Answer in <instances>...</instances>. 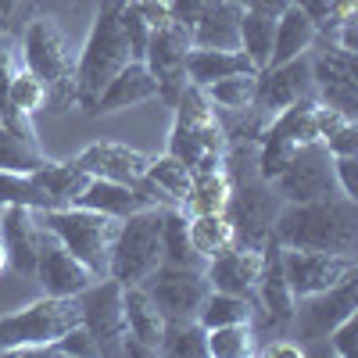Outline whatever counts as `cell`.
<instances>
[{
    "instance_id": "obj_36",
    "label": "cell",
    "mask_w": 358,
    "mask_h": 358,
    "mask_svg": "<svg viewBox=\"0 0 358 358\" xmlns=\"http://www.w3.org/2000/svg\"><path fill=\"white\" fill-rule=\"evenodd\" d=\"M255 337H258V330L251 322L215 326V330H208V355L212 358H248V355L258 351Z\"/></svg>"
},
{
    "instance_id": "obj_28",
    "label": "cell",
    "mask_w": 358,
    "mask_h": 358,
    "mask_svg": "<svg viewBox=\"0 0 358 358\" xmlns=\"http://www.w3.org/2000/svg\"><path fill=\"white\" fill-rule=\"evenodd\" d=\"M36 183L57 201V208H65V204H76V197L83 194V187L90 183V172L79 169L76 162H43L36 172H33Z\"/></svg>"
},
{
    "instance_id": "obj_48",
    "label": "cell",
    "mask_w": 358,
    "mask_h": 358,
    "mask_svg": "<svg viewBox=\"0 0 358 358\" xmlns=\"http://www.w3.org/2000/svg\"><path fill=\"white\" fill-rule=\"evenodd\" d=\"M25 8H29V0H0V33H15Z\"/></svg>"
},
{
    "instance_id": "obj_1",
    "label": "cell",
    "mask_w": 358,
    "mask_h": 358,
    "mask_svg": "<svg viewBox=\"0 0 358 358\" xmlns=\"http://www.w3.org/2000/svg\"><path fill=\"white\" fill-rule=\"evenodd\" d=\"M268 241H276L280 248L355 255V248H358V204L344 194L301 201V204H283L276 212Z\"/></svg>"
},
{
    "instance_id": "obj_40",
    "label": "cell",
    "mask_w": 358,
    "mask_h": 358,
    "mask_svg": "<svg viewBox=\"0 0 358 358\" xmlns=\"http://www.w3.org/2000/svg\"><path fill=\"white\" fill-rule=\"evenodd\" d=\"M122 29H126V40H129V54L133 62H143V50H147V40H151V25H147L133 4L122 8Z\"/></svg>"
},
{
    "instance_id": "obj_51",
    "label": "cell",
    "mask_w": 358,
    "mask_h": 358,
    "mask_svg": "<svg viewBox=\"0 0 358 358\" xmlns=\"http://www.w3.org/2000/svg\"><path fill=\"white\" fill-rule=\"evenodd\" d=\"M233 4H241L244 11H258V15H273L276 18L290 0H233Z\"/></svg>"
},
{
    "instance_id": "obj_7",
    "label": "cell",
    "mask_w": 358,
    "mask_h": 358,
    "mask_svg": "<svg viewBox=\"0 0 358 358\" xmlns=\"http://www.w3.org/2000/svg\"><path fill=\"white\" fill-rule=\"evenodd\" d=\"M158 265H162V208H140V212L118 219L108 276L129 287L143 283Z\"/></svg>"
},
{
    "instance_id": "obj_34",
    "label": "cell",
    "mask_w": 358,
    "mask_h": 358,
    "mask_svg": "<svg viewBox=\"0 0 358 358\" xmlns=\"http://www.w3.org/2000/svg\"><path fill=\"white\" fill-rule=\"evenodd\" d=\"M273 33H276V18L273 15H258V11H244L241 15V50L251 57L255 72H262L268 65V54H273Z\"/></svg>"
},
{
    "instance_id": "obj_15",
    "label": "cell",
    "mask_w": 358,
    "mask_h": 358,
    "mask_svg": "<svg viewBox=\"0 0 358 358\" xmlns=\"http://www.w3.org/2000/svg\"><path fill=\"white\" fill-rule=\"evenodd\" d=\"M312 86L319 90V101L341 108L344 115L358 111V62L355 50H344L337 43H330L322 54L312 57Z\"/></svg>"
},
{
    "instance_id": "obj_25",
    "label": "cell",
    "mask_w": 358,
    "mask_h": 358,
    "mask_svg": "<svg viewBox=\"0 0 358 358\" xmlns=\"http://www.w3.org/2000/svg\"><path fill=\"white\" fill-rule=\"evenodd\" d=\"M122 312H126V334L136 337L143 348H151L158 355L162 337H165V315L151 301V294H147L140 283L122 287Z\"/></svg>"
},
{
    "instance_id": "obj_17",
    "label": "cell",
    "mask_w": 358,
    "mask_h": 358,
    "mask_svg": "<svg viewBox=\"0 0 358 358\" xmlns=\"http://www.w3.org/2000/svg\"><path fill=\"white\" fill-rule=\"evenodd\" d=\"M255 294L268 322V330H273V337H283L290 326H294V312H297V297L287 283V273H283V255H280V244L276 241H265L262 248V273H258V283H255Z\"/></svg>"
},
{
    "instance_id": "obj_5",
    "label": "cell",
    "mask_w": 358,
    "mask_h": 358,
    "mask_svg": "<svg viewBox=\"0 0 358 358\" xmlns=\"http://www.w3.org/2000/svg\"><path fill=\"white\" fill-rule=\"evenodd\" d=\"M83 322L79 297H50L25 305L22 312L0 315V355H29L47 351L62 334Z\"/></svg>"
},
{
    "instance_id": "obj_13",
    "label": "cell",
    "mask_w": 358,
    "mask_h": 358,
    "mask_svg": "<svg viewBox=\"0 0 358 358\" xmlns=\"http://www.w3.org/2000/svg\"><path fill=\"white\" fill-rule=\"evenodd\" d=\"M283 273L294 290V297H312L319 290H330L334 283L358 273L355 255H334V251H308V248H280Z\"/></svg>"
},
{
    "instance_id": "obj_47",
    "label": "cell",
    "mask_w": 358,
    "mask_h": 358,
    "mask_svg": "<svg viewBox=\"0 0 358 358\" xmlns=\"http://www.w3.org/2000/svg\"><path fill=\"white\" fill-rule=\"evenodd\" d=\"M326 151L330 155H358V126L348 122L341 133H334L330 140H326Z\"/></svg>"
},
{
    "instance_id": "obj_23",
    "label": "cell",
    "mask_w": 358,
    "mask_h": 358,
    "mask_svg": "<svg viewBox=\"0 0 358 358\" xmlns=\"http://www.w3.org/2000/svg\"><path fill=\"white\" fill-rule=\"evenodd\" d=\"M241 15L244 8L233 0H212V8L201 15V22L190 29L194 47L204 50H241Z\"/></svg>"
},
{
    "instance_id": "obj_11",
    "label": "cell",
    "mask_w": 358,
    "mask_h": 358,
    "mask_svg": "<svg viewBox=\"0 0 358 358\" xmlns=\"http://www.w3.org/2000/svg\"><path fill=\"white\" fill-rule=\"evenodd\" d=\"M79 297L83 308V326L86 334L97 341L101 355H122V341H126V312H122V283L101 276L94 280Z\"/></svg>"
},
{
    "instance_id": "obj_49",
    "label": "cell",
    "mask_w": 358,
    "mask_h": 358,
    "mask_svg": "<svg viewBox=\"0 0 358 358\" xmlns=\"http://www.w3.org/2000/svg\"><path fill=\"white\" fill-rule=\"evenodd\" d=\"M15 57H11V50H4L0 47V115H4V108H8V90H11V79H15Z\"/></svg>"
},
{
    "instance_id": "obj_33",
    "label": "cell",
    "mask_w": 358,
    "mask_h": 358,
    "mask_svg": "<svg viewBox=\"0 0 358 358\" xmlns=\"http://www.w3.org/2000/svg\"><path fill=\"white\" fill-rule=\"evenodd\" d=\"M4 204H22V208H33V212L57 208V201L36 183L33 172H8V169H0V208H4Z\"/></svg>"
},
{
    "instance_id": "obj_29",
    "label": "cell",
    "mask_w": 358,
    "mask_h": 358,
    "mask_svg": "<svg viewBox=\"0 0 358 358\" xmlns=\"http://www.w3.org/2000/svg\"><path fill=\"white\" fill-rule=\"evenodd\" d=\"M312 111H315V97H301V101L287 104L283 111H276L262 133H273V136H280V140H287V143H294V147H305V143L319 140V136H315V118H312Z\"/></svg>"
},
{
    "instance_id": "obj_30",
    "label": "cell",
    "mask_w": 358,
    "mask_h": 358,
    "mask_svg": "<svg viewBox=\"0 0 358 358\" xmlns=\"http://www.w3.org/2000/svg\"><path fill=\"white\" fill-rule=\"evenodd\" d=\"M162 262H165V265L204 268V262H201L197 251L190 248L187 212H183V208H162Z\"/></svg>"
},
{
    "instance_id": "obj_52",
    "label": "cell",
    "mask_w": 358,
    "mask_h": 358,
    "mask_svg": "<svg viewBox=\"0 0 358 358\" xmlns=\"http://www.w3.org/2000/svg\"><path fill=\"white\" fill-rule=\"evenodd\" d=\"M8 268V248H4V241H0V273Z\"/></svg>"
},
{
    "instance_id": "obj_4",
    "label": "cell",
    "mask_w": 358,
    "mask_h": 358,
    "mask_svg": "<svg viewBox=\"0 0 358 358\" xmlns=\"http://www.w3.org/2000/svg\"><path fill=\"white\" fill-rule=\"evenodd\" d=\"M22 57L25 69L47 86V104H54V111H69L76 104V57L57 18L36 15L25 22Z\"/></svg>"
},
{
    "instance_id": "obj_9",
    "label": "cell",
    "mask_w": 358,
    "mask_h": 358,
    "mask_svg": "<svg viewBox=\"0 0 358 358\" xmlns=\"http://www.w3.org/2000/svg\"><path fill=\"white\" fill-rule=\"evenodd\" d=\"M273 190L287 204H301V201H319V197L341 194L337 179H334V155L326 151V143L312 140L305 147H297L290 165L273 179Z\"/></svg>"
},
{
    "instance_id": "obj_45",
    "label": "cell",
    "mask_w": 358,
    "mask_h": 358,
    "mask_svg": "<svg viewBox=\"0 0 358 358\" xmlns=\"http://www.w3.org/2000/svg\"><path fill=\"white\" fill-rule=\"evenodd\" d=\"M208 8H212V0H172V22H179L190 33Z\"/></svg>"
},
{
    "instance_id": "obj_18",
    "label": "cell",
    "mask_w": 358,
    "mask_h": 358,
    "mask_svg": "<svg viewBox=\"0 0 358 358\" xmlns=\"http://www.w3.org/2000/svg\"><path fill=\"white\" fill-rule=\"evenodd\" d=\"M36 283L43 287V294L50 297H76L83 294L97 276L72 255L65 251V244L57 241L54 233H47L40 226V255H36Z\"/></svg>"
},
{
    "instance_id": "obj_35",
    "label": "cell",
    "mask_w": 358,
    "mask_h": 358,
    "mask_svg": "<svg viewBox=\"0 0 358 358\" xmlns=\"http://www.w3.org/2000/svg\"><path fill=\"white\" fill-rule=\"evenodd\" d=\"M147 179H151L158 190H165L179 208H183V201H187V194H190V187H194V172L179 162V158H172L169 151H165L162 158H151V165H147Z\"/></svg>"
},
{
    "instance_id": "obj_27",
    "label": "cell",
    "mask_w": 358,
    "mask_h": 358,
    "mask_svg": "<svg viewBox=\"0 0 358 358\" xmlns=\"http://www.w3.org/2000/svg\"><path fill=\"white\" fill-rule=\"evenodd\" d=\"M187 233H190V248L197 251L201 262H212L226 248L236 244L233 226L226 212H204V215H187Z\"/></svg>"
},
{
    "instance_id": "obj_41",
    "label": "cell",
    "mask_w": 358,
    "mask_h": 358,
    "mask_svg": "<svg viewBox=\"0 0 358 358\" xmlns=\"http://www.w3.org/2000/svg\"><path fill=\"white\" fill-rule=\"evenodd\" d=\"M47 351H57V355H101V351H97V341L86 334V326H83V322L72 326L69 334H62Z\"/></svg>"
},
{
    "instance_id": "obj_12",
    "label": "cell",
    "mask_w": 358,
    "mask_h": 358,
    "mask_svg": "<svg viewBox=\"0 0 358 358\" xmlns=\"http://www.w3.org/2000/svg\"><path fill=\"white\" fill-rule=\"evenodd\" d=\"M194 50L190 33L179 22H169L162 29H151V40L143 50V65L158 79V97L176 104L179 90L187 86V57Z\"/></svg>"
},
{
    "instance_id": "obj_43",
    "label": "cell",
    "mask_w": 358,
    "mask_h": 358,
    "mask_svg": "<svg viewBox=\"0 0 358 358\" xmlns=\"http://www.w3.org/2000/svg\"><path fill=\"white\" fill-rule=\"evenodd\" d=\"M129 4L151 29H162L172 22V0H129Z\"/></svg>"
},
{
    "instance_id": "obj_24",
    "label": "cell",
    "mask_w": 358,
    "mask_h": 358,
    "mask_svg": "<svg viewBox=\"0 0 358 358\" xmlns=\"http://www.w3.org/2000/svg\"><path fill=\"white\" fill-rule=\"evenodd\" d=\"M315 40H319V25L301 8L287 4L276 15V33H273V54H268V65H283V62H290V57L308 54Z\"/></svg>"
},
{
    "instance_id": "obj_46",
    "label": "cell",
    "mask_w": 358,
    "mask_h": 358,
    "mask_svg": "<svg viewBox=\"0 0 358 358\" xmlns=\"http://www.w3.org/2000/svg\"><path fill=\"white\" fill-rule=\"evenodd\" d=\"M294 8H301L315 25L319 33H330V18H334V0H290Z\"/></svg>"
},
{
    "instance_id": "obj_22",
    "label": "cell",
    "mask_w": 358,
    "mask_h": 358,
    "mask_svg": "<svg viewBox=\"0 0 358 358\" xmlns=\"http://www.w3.org/2000/svg\"><path fill=\"white\" fill-rule=\"evenodd\" d=\"M155 97H158V79L151 76V69H147L143 62H126L108 79V86L101 90V97L94 104V115H115V111L147 104Z\"/></svg>"
},
{
    "instance_id": "obj_19",
    "label": "cell",
    "mask_w": 358,
    "mask_h": 358,
    "mask_svg": "<svg viewBox=\"0 0 358 358\" xmlns=\"http://www.w3.org/2000/svg\"><path fill=\"white\" fill-rule=\"evenodd\" d=\"M72 162L86 169L90 176L115 179V183H136V179L147 176V165H151V158L143 151H136L129 143H115V140H97V143L83 147Z\"/></svg>"
},
{
    "instance_id": "obj_3",
    "label": "cell",
    "mask_w": 358,
    "mask_h": 358,
    "mask_svg": "<svg viewBox=\"0 0 358 358\" xmlns=\"http://www.w3.org/2000/svg\"><path fill=\"white\" fill-rule=\"evenodd\" d=\"M126 4L129 0H101L94 25H90V36L76 57V104L86 115H94V104L101 97V90L108 86V79L126 62H133L126 29H122Z\"/></svg>"
},
{
    "instance_id": "obj_32",
    "label": "cell",
    "mask_w": 358,
    "mask_h": 358,
    "mask_svg": "<svg viewBox=\"0 0 358 358\" xmlns=\"http://www.w3.org/2000/svg\"><path fill=\"white\" fill-rule=\"evenodd\" d=\"M255 319V305L251 297L241 294H222V290H208V297L201 301L197 322L204 330H215V326H229V322H251Z\"/></svg>"
},
{
    "instance_id": "obj_8",
    "label": "cell",
    "mask_w": 358,
    "mask_h": 358,
    "mask_svg": "<svg viewBox=\"0 0 358 358\" xmlns=\"http://www.w3.org/2000/svg\"><path fill=\"white\" fill-rule=\"evenodd\" d=\"M280 208H283V197L273 190V183H265L262 176L236 179L233 194H229V204H226V219L233 226L236 244H244V248H265Z\"/></svg>"
},
{
    "instance_id": "obj_10",
    "label": "cell",
    "mask_w": 358,
    "mask_h": 358,
    "mask_svg": "<svg viewBox=\"0 0 358 358\" xmlns=\"http://www.w3.org/2000/svg\"><path fill=\"white\" fill-rule=\"evenodd\" d=\"M151 301L158 305V312L165 315V322H183V319H197L201 301L208 297V280L204 268H187V265H158L151 276L140 283Z\"/></svg>"
},
{
    "instance_id": "obj_37",
    "label": "cell",
    "mask_w": 358,
    "mask_h": 358,
    "mask_svg": "<svg viewBox=\"0 0 358 358\" xmlns=\"http://www.w3.org/2000/svg\"><path fill=\"white\" fill-rule=\"evenodd\" d=\"M162 355H176V358H208V330L197 319H183V322H165V337H162Z\"/></svg>"
},
{
    "instance_id": "obj_2",
    "label": "cell",
    "mask_w": 358,
    "mask_h": 358,
    "mask_svg": "<svg viewBox=\"0 0 358 358\" xmlns=\"http://www.w3.org/2000/svg\"><path fill=\"white\" fill-rule=\"evenodd\" d=\"M176 126L169 133V155L179 158L194 176L226 169L229 136L215 115V104L208 101L201 86L187 83L176 97Z\"/></svg>"
},
{
    "instance_id": "obj_38",
    "label": "cell",
    "mask_w": 358,
    "mask_h": 358,
    "mask_svg": "<svg viewBox=\"0 0 358 358\" xmlns=\"http://www.w3.org/2000/svg\"><path fill=\"white\" fill-rule=\"evenodd\" d=\"M208 101L222 111H248L255 104V72H241V76H226V79H215L212 86H204Z\"/></svg>"
},
{
    "instance_id": "obj_26",
    "label": "cell",
    "mask_w": 358,
    "mask_h": 358,
    "mask_svg": "<svg viewBox=\"0 0 358 358\" xmlns=\"http://www.w3.org/2000/svg\"><path fill=\"white\" fill-rule=\"evenodd\" d=\"M241 72H255L251 57L244 50H204V47H194L190 57H187V83L194 86H212L215 79H226V76H241Z\"/></svg>"
},
{
    "instance_id": "obj_31",
    "label": "cell",
    "mask_w": 358,
    "mask_h": 358,
    "mask_svg": "<svg viewBox=\"0 0 358 358\" xmlns=\"http://www.w3.org/2000/svg\"><path fill=\"white\" fill-rule=\"evenodd\" d=\"M229 194H233V176H229L226 169L201 172V176H194V187H190V194H187V201H183V212H187V215L226 212Z\"/></svg>"
},
{
    "instance_id": "obj_44",
    "label": "cell",
    "mask_w": 358,
    "mask_h": 358,
    "mask_svg": "<svg viewBox=\"0 0 358 358\" xmlns=\"http://www.w3.org/2000/svg\"><path fill=\"white\" fill-rule=\"evenodd\" d=\"M355 330H358V319H355V315L330 330L326 344H330V351H334L337 358H351V355H355Z\"/></svg>"
},
{
    "instance_id": "obj_6",
    "label": "cell",
    "mask_w": 358,
    "mask_h": 358,
    "mask_svg": "<svg viewBox=\"0 0 358 358\" xmlns=\"http://www.w3.org/2000/svg\"><path fill=\"white\" fill-rule=\"evenodd\" d=\"M36 222L54 233L65 244V251H72L97 280L108 276V258H111V244L118 233V219L101 215L94 208H79V204H65V208H47L36 212Z\"/></svg>"
},
{
    "instance_id": "obj_42",
    "label": "cell",
    "mask_w": 358,
    "mask_h": 358,
    "mask_svg": "<svg viewBox=\"0 0 358 358\" xmlns=\"http://www.w3.org/2000/svg\"><path fill=\"white\" fill-rule=\"evenodd\" d=\"M334 179L344 197L358 201V158L355 155H334Z\"/></svg>"
},
{
    "instance_id": "obj_21",
    "label": "cell",
    "mask_w": 358,
    "mask_h": 358,
    "mask_svg": "<svg viewBox=\"0 0 358 358\" xmlns=\"http://www.w3.org/2000/svg\"><path fill=\"white\" fill-rule=\"evenodd\" d=\"M0 241H4V248H8V265H15V273H22V276L36 273L40 222H36L33 208L4 204V212H0Z\"/></svg>"
},
{
    "instance_id": "obj_39",
    "label": "cell",
    "mask_w": 358,
    "mask_h": 358,
    "mask_svg": "<svg viewBox=\"0 0 358 358\" xmlns=\"http://www.w3.org/2000/svg\"><path fill=\"white\" fill-rule=\"evenodd\" d=\"M47 162V155L36 143H25L22 136H15L11 129L0 126V169L8 172H36Z\"/></svg>"
},
{
    "instance_id": "obj_14",
    "label": "cell",
    "mask_w": 358,
    "mask_h": 358,
    "mask_svg": "<svg viewBox=\"0 0 358 358\" xmlns=\"http://www.w3.org/2000/svg\"><path fill=\"white\" fill-rule=\"evenodd\" d=\"M301 301L305 305L294 312V322H301V337L305 341H326L334 326H341L344 319H351L358 312V273L334 283L330 290L301 297Z\"/></svg>"
},
{
    "instance_id": "obj_50",
    "label": "cell",
    "mask_w": 358,
    "mask_h": 358,
    "mask_svg": "<svg viewBox=\"0 0 358 358\" xmlns=\"http://www.w3.org/2000/svg\"><path fill=\"white\" fill-rule=\"evenodd\" d=\"M255 355H265V358H301L305 355V344H290V341H280V337H273L262 351H255Z\"/></svg>"
},
{
    "instance_id": "obj_20",
    "label": "cell",
    "mask_w": 358,
    "mask_h": 358,
    "mask_svg": "<svg viewBox=\"0 0 358 358\" xmlns=\"http://www.w3.org/2000/svg\"><path fill=\"white\" fill-rule=\"evenodd\" d=\"M262 273V248H244V244H233L222 255H215L212 262H204V280L212 290L222 294H241L251 297L255 283Z\"/></svg>"
},
{
    "instance_id": "obj_16",
    "label": "cell",
    "mask_w": 358,
    "mask_h": 358,
    "mask_svg": "<svg viewBox=\"0 0 358 358\" xmlns=\"http://www.w3.org/2000/svg\"><path fill=\"white\" fill-rule=\"evenodd\" d=\"M312 97V65L308 54L290 57L283 65H265L262 72H255V111L273 118L276 111H283L287 104Z\"/></svg>"
}]
</instances>
